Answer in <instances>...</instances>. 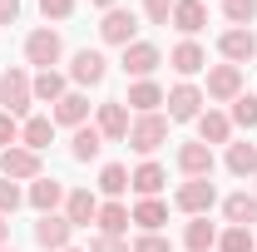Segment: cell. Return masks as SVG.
I'll use <instances>...</instances> for the list:
<instances>
[{
  "label": "cell",
  "mask_w": 257,
  "mask_h": 252,
  "mask_svg": "<svg viewBox=\"0 0 257 252\" xmlns=\"http://www.w3.org/2000/svg\"><path fill=\"white\" fill-rule=\"evenodd\" d=\"M30 104H35L30 74H25V69H5V74H0V109L20 119V114H30Z\"/></svg>",
  "instance_id": "6da1fadb"
},
{
  "label": "cell",
  "mask_w": 257,
  "mask_h": 252,
  "mask_svg": "<svg viewBox=\"0 0 257 252\" xmlns=\"http://www.w3.org/2000/svg\"><path fill=\"white\" fill-rule=\"evenodd\" d=\"M134 154H154L159 144H168V114H139L128 124V139H124Z\"/></svg>",
  "instance_id": "7a4b0ae2"
},
{
  "label": "cell",
  "mask_w": 257,
  "mask_h": 252,
  "mask_svg": "<svg viewBox=\"0 0 257 252\" xmlns=\"http://www.w3.org/2000/svg\"><path fill=\"white\" fill-rule=\"evenodd\" d=\"M163 104H168V124H188V119H198L203 114V104H208V94L198 89V84H173L168 94H163Z\"/></svg>",
  "instance_id": "3957f363"
},
{
  "label": "cell",
  "mask_w": 257,
  "mask_h": 252,
  "mask_svg": "<svg viewBox=\"0 0 257 252\" xmlns=\"http://www.w3.org/2000/svg\"><path fill=\"white\" fill-rule=\"evenodd\" d=\"M218 203V188L208 183V178H188L183 188L173 193V208L178 213H188V218H208V208Z\"/></svg>",
  "instance_id": "277c9868"
},
{
  "label": "cell",
  "mask_w": 257,
  "mask_h": 252,
  "mask_svg": "<svg viewBox=\"0 0 257 252\" xmlns=\"http://www.w3.org/2000/svg\"><path fill=\"white\" fill-rule=\"evenodd\" d=\"M60 55H64V40L50 30V25H40V30L25 35V60H30V64H40V69H55V64H60Z\"/></svg>",
  "instance_id": "5b68a950"
},
{
  "label": "cell",
  "mask_w": 257,
  "mask_h": 252,
  "mask_svg": "<svg viewBox=\"0 0 257 252\" xmlns=\"http://www.w3.org/2000/svg\"><path fill=\"white\" fill-rule=\"evenodd\" d=\"M0 178H15V183H35L40 178V154L15 144V149H0Z\"/></svg>",
  "instance_id": "8992f818"
},
{
  "label": "cell",
  "mask_w": 257,
  "mask_h": 252,
  "mask_svg": "<svg viewBox=\"0 0 257 252\" xmlns=\"http://www.w3.org/2000/svg\"><path fill=\"white\" fill-rule=\"evenodd\" d=\"M134 35H139V15L134 10H104V20H99V40L104 45H119V50H128L134 45Z\"/></svg>",
  "instance_id": "52a82bcc"
},
{
  "label": "cell",
  "mask_w": 257,
  "mask_h": 252,
  "mask_svg": "<svg viewBox=\"0 0 257 252\" xmlns=\"http://www.w3.org/2000/svg\"><path fill=\"white\" fill-rule=\"evenodd\" d=\"M128 124H134V119H128V104H124V99H104V104H99L94 129L104 134V144H124V139H128Z\"/></svg>",
  "instance_id": "ba28073f"
},
{
  "label": "cell",
  "mask_w": 257,
  "mask_h": 252,
  "mask_svg": "<svg viewBox=\"0 0 257 252\" xmlns=\"http://www.w3.org/2000/svg\"><path fill=\"white\" fill-rule=\"evenodd\" d=\"M69 237H74V222L64 218V213H40V222H35V247L64 252V247H69Z\"/></svg>",
  "instance_id": "9c48e42d"
},
{
  "label": "cell",
  "mask_w": 257,
  "mask_h": 252,
  "mask_svg": "<svg viewBox=\"0 0 257 252\" xmlns=\"http://www.w3.org/2000/svg\"><path fill=\"white\" fill-rule=\"evenodd\" d=\"M218 55H223L227 64H237V69H242L247 60H257V35L247 30V25H232V30L218 35Z\"/></svg>",
  "instance_id": "30bf717a"
},
{
  "label": "cell",
  "mask_w": 257,
  "mask_h": 252,
  "mask_svg": "<svg viewBox=\"0 0 257 252\" xmlns=\"http://www.w3.org/2000/svg\"><path fill=\"white\" fill-rule=\"evenodd\" d=\"M208 99H218V104H232V99L242 94V69L237 64H213L208 69Z\"/></svg>",
  "instance_id": "8fae6325"
},
{
  "label": "cell",
  "mask_w": 257,
  "mask_h": 252,
  "mask_svg": "<svg viewBox=\"0 0 257 252\" xmlns=\"http://www.w3.org/2000/svg\"><path fill=\"white\" fill-rule=\"evenodd\" d=\"M178 173L183 178H213V149L198 144V139L178 144Z\"/></svg>",
  "instance_id": "7c38bea8"
},
{
  "label": "cell",
  "mask_w": 257,
  "mask_h": 252,
  "mask_svg": "<svg viewBox=\"0 0 257 252\" xmlns=\"http://www.w3.org/2000/svg\"><path fill=\"white\" fill-rule=\"evenodd\" d=\"M159 64H163V55H159V45H149V40H134L124 50V74H134V79H149Z\"/></svg>",
  "instance_id": "4fadbf2b"
},
{
  "label": "cell",
  "mask_w": 257,
  "mask_h": 252,
  "mask_svg": "<svg viewBox=\"0 0 257 252\" xmlns=\"http://www.w3.org/2000/svg\"><path fill=\"white\" fill-rule=\"evenodd\" d=\"M109 74V60L99 55V50H79L74 60H69V79L79 84V89H89V84H99Z\"/></svg>",
  "instance_id": "5bb4252c"
},
{
  "label": "cell",
  "mask_w": 257,
  "mask_h": 252,
  "mask_svg": "<svg viewBox=\"0 0 257 252\" xmlns=\"http://www.w3.org/2000/svg\"><path fill=\"white\" fill-rule=\"evenodd\" d=\"M25 203H30L35 213H55V208L64 203V183H60V178H45V173H40L30 188H25Z\"/></svg>",
  "instance_id": "9a60e30c"
},
{
  "label": "cell",
  "mask_w": 257,
  "mask_h": 252,
  "mask_svg": "<svg viewBox=\"0 0 257 252\" xmlns=\"http://www.w3.org/2000/svg\"><path fill=\"white\" fill-rule=\"evenodd\" d=\"M193 124H198V144H208V149L213 144H232V119L218 114V109H203Z\"/></svg>",
  "instance_id": "2e32d148"
},
{
  "label": "cell",
  "mask_w": 257,
  "mask_h": 252,
  "mask_svg": "<svg viewBox=\"0 0 257 252\" xmlns=\"http://www.w3.org/2000/svg\"><path fill=\"white\" fill-rule=\"evenodd\" d=\"M64 218L74 222V227H89V222L99 218V198L89 188H69L64 193Z\"/></svg>",
  "instance_id": "e0dca14e"
},
{
  "label": "cell",
  "mask_w": 257,
  "mask_h": 252,
  "mask_svg": "<svg viewBox=\"0 0 257 252\" xmlns=\"http://www.w3.org/2000/svg\"><path fill=\"white\" fill-rule=\"evenodd\" d=\"M168 64H173L183 79H193V74H203V69H208V50H203L198 40H183V45H173Z\"/></svg>",
  "instance_id": "ac0fdd59"
},
{
  "label": "cell",
  "mask_w": 257,
  "mask_h": 252,
  "mask_svg": "<svg viewBox=\"0 0 257 252\" xmlns=\"http://www.w3.org/2000/svg\"><path fill=\"white\" fill-rule=\"evenodd\" d=\"M128 222H134V213H128L124 203H99V237H128Z\"/></svg>",
  "instance_id": "d6986e66"
},
{
  "label": "cell",
  "mask_w": 257,
  "mask_h": 252,
  "mask_svg": "<svg viewBox=\"0 0 257 252\" xmlns=\"http://www.w3.org/2000/svg\"><path fill=\"white\" fill-rule=\"evenodd\" d=\"M223 218H227V227H252L257 222V193H227Z\"/></svg>",
  "instance_id": "ffe728a7"
},
{
  "label": "cell",
  "mask_w": 257,
  "mask_h": 252,
  "mask_svg": "<svg viewBox=\"0 0 257 252\" xmlns=\"http://www.w3.org/2000/svg\"><path fill=\"white\" fill-rule=\"evenodd\" d=\"M163 183H168V173H163V163H154V158H149V163H139V168L128 173V188L139 193V198H159Z\"/></svg>",
  "instance_id": "44dd1931"
},
{
  "label": "cell",
  "mask_w": 257,
  "mask_h": 252,
  "mask_svg": "<svg viewBox=\"0 0 257 252\" xmlns=\"http://www.w3.org/2000/svg\"><path fill=\"white\" fill-rule=\"evenodd\" d=\"M168 25H173V30H183V35L193 40V35L208 25V5H203V0H178V5H173V20H168Z\"/></svg>",
  "instance_id": "7402d4cb"
},
{
  "label": "cell",
  "mask_w": 257,
  "mask_h": 252,
  "mask_svg": "<svg viewBox=\"0 0 257 252\" xmlns=\"http://www.w3.org/2000/svg\"><path fill=\"white\" fill-rule=\"evenodd\" d=\"M30 84H35V104H60L69 94V74H60V69H40Z\"/></svg>",
  "instance_id": "603a6c76"
},
{
  "label": "cell",
  "mask_w": 257,
  "mask_h": 252,
  "mask_svg": "<svg viewBox=\"0 0 257 252\" xmlns=\"http://www.w3.org/2000/svg\"><path fill=\"white\" fill-rule=\"evenodd\" d=\"M50 119H55V124H64V129H79L84 119H89V99L79 94V89H69V94L50 109Z\"/></svg>",
  "instance_id": "cb8c5ba5"
},
{
  "label": "cell",
  "mask_w": 257,
  "mask_h": 252,
  "mask_svg": "<svg viewBox=\"0 0 257 252\" xmlns=\"http://www.w3.org/2000/svg\"><path fill=\"white\" fill-rule=\"evenodd\" d=\"M20 144H25V149H35V154H45V149L55 144V119H50V114L25 119V124H20Z\"/></svg>",
  "instance_id": "d4e9b609"
},
{
  "label": "cell",
  "mask_w": 257,
  "mask_h": 252,
  "mask_svg": "<svg viewBox=\"0 0 257 252\" xmlns=\"http://www.w3.org/2000/svg\"><path fill=\"white\" fill-rule=\"evenodd\" d=\"M99 149H104V134H99L94 124H79V129H74V139H69V158H74V163L99 158Z\"/></svg>",
  "instance_id": "484cf974"
},
{
  "label": "cell",
  "mask_w": 257,
  "mask_h": 252,
  "mask_svg": "<svg viewBox=\"0 0 257 252\" xmlns=\"http://www.w3.org/2000/svg\"><path fill=\"white\" fill-rule=\"evenodd\" d=\"M128 109H139V114H159V104H163V89L154 84V79H134L128 84V99H124Z\"/></svg>",
  "instance_id": "4316f807"
},
{
  "label": "cell",
  "mask_w": 257,
  "mask_h": 252,
  "mask_svg": "<svg viewBox=\"0 0 257 252\" xmlns=\"http://www.w3.org/2000/svg\"><path fill=\"white\" fill-rule=\"evenodd\" d=\"M227 173L232 178H257V144H227Z\"/></svg>",
  "instance_id": "83f0119b"
},
{
  "label": "cell",
  "mask_w": 257,
  "mask_h": 252,
  "mask_svg": "<svg viewBox=\"0 0 257 252\" xmlns=\"http://www.w3.org/2000/svg\"><path fill=\"white\" fill-rule=\"evenodd\" d=\"M134 222H139L144 232H159L163 222H168V203H163V198H139V203H134Z\"/></svg>",
  "instance_id": "f1b7e54d"
},
{
  "label": "cell",
  "mask_w": 257,
  "mask_h": 252,
  "mask_svg": "<svg viewBox=\"0 0 257 252\" xmlns=\"http://www.w3.org/2000/svg\"><path fill=\"white\" fill-rule=\"evenodd\" d=\"M183 247L188 252H213L218 247V227H213L208 218H193L188 227H183Z\"/></svg>",
  "instance_id": "f546056e"
},
{
  "label": "cell",
  "mask_w": 257,
  "mask_h": 252,
  "mask_svg": "<svg viewBox=\"0 0 257 252\" xmlns=\"http://www.w3.org/2000/svg\"><path fill=\"white\" fill-rule=\"evenodd\" d=\"M99 193H109V198L128 193V168L124 163H104V168H99Z\"/></svg>",
  "instance_id": "4dcf8cb0"
},
{
  "label": "cell",
  "mask_w": 257,
  "mask_h": 252,
  "mask_svg": "<svg viewBox=\"0 0 257 252\" xmlns=\"http://www.w3.org/2000/svg\"><path fill=\"white\" fill-rule=\"evenodd\" d=\"M218 252H257L252 227H227V232H218Z\"/></svg>",
  "instance_id": "1f68e13d"
},
{
  "label": "cell",
  "mask_w": 257,
  "mask_h": 252,
  "mask_svg": "<svg viewBox=\"0 0 257 252\" xmlns=\"http://www.w3.org/2000/svg\"><path fill=\"white\" fill-rule=\"evenodd\" d=\"M227 119H232L237 129H257V94H237L232 109H227Z\"/></svg>",
  "instance_id": "d6a6232c"
},
{
  "label": "cell",
  "mask_w": 257,
  "mask_h": 252,
  "mask_svg": "<svg viewBox=\"0 0 257 252\" xmlns=\"http://www.w3.org/2000/svg\"><path fill=\"white\" fill-rule=\"evenodd\" d=\"M20 203H25V188H20L15 178H0V218H10Z\"/></svg>",
  "instance_id": "836d02e7"
},
{
  "label": "cell",
  "mask_w": 257,
  "mask_h": 252,
  "mask_svg": "<svg viewBox=\"0 0 257 252\" xmlns=\"http://www.w3.org/2000/svg\"><path fill=\"white\" fill-rule=\"evenodd\" d=\"M223 15L232 25H252L257 20V0H223Z\"/></svg>",
  "instance_id": "e575fe53"
},
{
  "label": "cell",
  "mask_w": 257,
  "mask_h": 252,
  "mask_svg": "<svg viewBox=\"0 0 257 252\" xmlns=\"http://www.w3.org/2000/svg\"><path fill=\"white\" fill-rule=\"evenodd\" d=\"M173 5H178V0H144V20H149V25H168V20H173Z\"/></svg>",
  "instance_id": "d590c367"
},
{
  "label": "cell",
  "mask_w": 257,
  "mask_h": 252,
  "mask_svg": "<svg viewBox=\"0 0 257 252\" xmlns=\"http://www.w3.org/2000/svg\"><path fill=\"white\" fill-rule=\"evenodd\" d=\"M128 252H173V242H168L163 232H139V237H134V247H128Z\"/></svg>",
  "instance_id": "8d00e7d4"
},
{
  "label": "cell",
  "mask_w": 257,
  "mask_h": 252,
  "mask_svg": "<svg viewBox=\"0 0 257 252\" xmlns=\"http://www.w3.org/2000/svg\"><path fill=\"white\" fill-rule=\"evenodd\" d=\"M15 144H20V119L0 109V149H15Z\"/></svg>",
  "instance_id": "74e56055"
},
{
  "label": "cell",
  "mask_w": 257,
  "mask_h": 252,
  "mask_svg": "<svg viewBox=\"0 0 257 252\" xmlns=\"http://www.w3.org/2000/svg\"><path fill=\"white\" fill-rule=\"evenodd\" d=\"M40 15L45 20H69L74 15V0H40Z\"/></svg>",
  "instance_id": "f35d334b"
},
{
  "label": "cell",
  "mask_w": 257,
  "mask_h": 252,
  "mask_svg": "<svg viewBox=\"0 0 257 252\" xmlns=\"http://www.w3.org/2000/svg\"><path fill=\"white\" fill-rule=\"evenodd\" d=\"M89 252H128V242H124V237H99V232H94Z\"/></svg>",
  "instance_id": "ab89813d"
},
{
  "label": "cell",
  "mask_w": 257,
  "mask_h": 252,
  "mask_svg": "<svg viewBox=\"0 0 257 252\" xmlns=\"http://www.w3.org/2000/svg\"><path fill=\"white\" fill-rule=\"evenodd\" d=\"M20 20V0H0V25H15Z\"/></svg>",
  "instance_id": "60d3db41"
},
{
  "label": "cell",
  "mask_w": 257,
  "mask_h": 252,
  "mask_svg": "<svg viewBox=\"0 0 257 252\" xmlns=\"http://www.w3.org/2000/svg\"><path fill=\"white\" fill-rule=\"evenodd\" d=\"M5 237H10V222L0 218V247H5Z\"/></svg>",
  "instance_id": "b9f144b4"
},
{
  "label": "cell",
  "mask_w": 257,
  "mask_h": 252,
  "mask_svg": "<svg viewBox=\"0 0 257 252\" xmlns=\"http://www.w3.org/2000/svg\"><path fill=\"white\" fill-rule=\"evenodd\" d=\"M89 5H99V10H114V0H89Z\"/></svg>",
  "instance_id": "7bdbcfd3"
},
{
  "label": "cell",
  "mask_w": 257,
  "mask_h": 252,
  "mask_svg": "<svg viewBox=\"0 0 257 252\" xmlns=\"http://www.w3.org/2000/svg\"><path fill=\"white\" fill-rule=\"evenodd\" d=\"M64 252H89V247H64Z\"/></svg>",
  "instance_id": "ee69618b"
},
{
  "label": "cell",
  "mask_w": 257,
  "mask_h": 252,
  "mask_svg": "<svg viewBox=\"0 0 257 252\" xmlns=\"http://www.w3.org/2000/svg\"><path fill=\"white\" fill-rule=\"evenodd\" d=\"M0 252H15V247H0Z\"/></svg>",
  "instance_id": "f6af8a7d"
}]
</instances>
